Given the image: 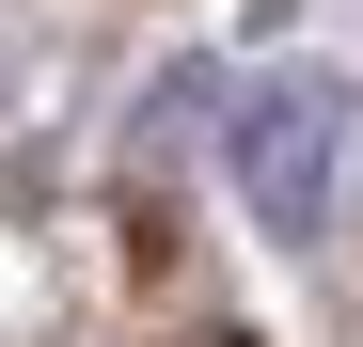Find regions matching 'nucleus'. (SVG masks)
<instances>
[{"instance_id": "1", "label": "nucleus", "mask_w": 363, "mask_h": 347, "mask_svg": "<svg viewBox=\"0 0 363 347\" xmlns=\"http://www.w3.org/2000/svg\"><path fill=\"white\" fill-rule=\"evenodd\" d=\"M332 142H347L332 79H253V95H237V127H221L237 205H253L269 237H316V221H332Z\"/></svg>"}]
</instances>
